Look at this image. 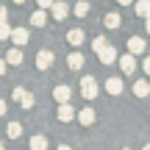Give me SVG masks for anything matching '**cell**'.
Here are the masks:
<instances>
[{"label":"cell","instance_id":"cell-1","mask_svg":"<svg viewBox=\"0 0 150 150\" xmlns=\"http://www.w3.org/2000/svg\"><path fill=\"white\" fill-rule=\"evenodd\" d=\"M97 81L92 78V75H83V78H81V95H83V100H95L97 97Z\"/></svg>","mask_w":150,"mask_h":150},{"label":"cell","instance_id":"cell-2","mask_svg":"<svg viewBox=\"0 0 150 150\" xmlns=\"http://www.w3.org/2000/svg\"><path fill=\"white\" fill-rule=\"evenodd\" d=\"M117 64H120V70H122L125 75H134V72H136V67H139V64H136V56L131 53V50H128L125 56H120Z\"/></svg>","mask_w":150,"mask_h":150},{"label":"cell","instance_id":"cell-3","mask_svg":"<svg viewBox=\"0 0 150 150\" xmlns=\"http://www.w3.org/2000/svg\"><path fill=\"white\" fill-rule=\"evenodd\" d=\"M97 59H100V64H106V67H108V64H117V59H120V56H117V50H114L111 45L106 42L100 50H97Z\"/></svg>","mask_w":150,"mask_h":150},{"label":"cell","instance_id":"cell-4","mask_svg":"<svg viewBox=\"0 0 150 150\" xmlns=\"http://www.w3.org/2000/svg\"><path fill=\"white\" fill-rule=\"evenodd\" d=\"M56 117H59V122H72V120L78 117V111H75L70 103H59V111H56Z\"/></svg>","mask_w":150,"mask_h":150},{"label":"cell","instance_id":"cell-5","mask_svg":"<svg viewBox=\"0 0 150 150\" xmlns=\"http://www.w3.org/2000/svg\"><path fill=\"white\" fill-rule=\"evenodd\" d=\"M67 14H70V6H67L64 0H56V3L50 6V17H53V20H64Z\"/></svg>","mask_w":150,"mask_h":150},{"label":"cell","instance_id":"cell-6","mask_svg":"<svg viewBox=\"0 0 150 150\" xmlns=\"http://www.w3.org/2000/svg\"><path fill=\"white\" fill-rule=\"evenodd\" d=\"M36 67L39 70H50L53 67V50H39L36 53Z\"/></svg>","mask_w":150,"mask_h":150},{"label":"cell","instance_id":"cell-7","mask_svg":"<svg viewBox=\"0 0 150 150\" xmlns=\"http://www.w3.org/2000/svg\"><path fill=\"white\" fill-rule=\"evenodd\" d=\"M53 97H56V103H70V97H72V89L67 83H59L53 89Z\"/></svg>","mask_w":150,"mask_h":150},{"label":"cell","instance_id":"cell-8","mask_svg":"<svg viewBox=\"0 0 150 150\" xmlns=\"http://www.w3.org/2000/svg\"><path fill=\"white\" fill-rule=\"evenodd\" d=\"M75 120H78V122L81 125H83V128H89V125H95V108H81V111H78V117H75Z\"/></svg>","mask_w":150,"mask_h":150},{"label":"cell","instance_id":"cell-9","mask_svg":"<svg viewBox=\"0 0 150 150\" xmlns=\"http://www.w3.org/2000/svg\"><path fill=\"white\" fill-rule=\"evenodd\" d=\"M145 47H147V42H145V39H142V36H131V39H128V50H131V53H134V56L145 53Z\"/></svg>","mask_w":150,"mask_h":150},{"label":"cell","instance_id":"cell-10","mask_svg":"<svg viewBox=\"0 0 150 150\" xmlns=\"http://www.w3.org/2000/svg\"><path fill=\"white\" fill-rule=\"evenodd\" d=\"M67 42H70V45H72V47H81V45H83V42H86V33H83V31H81V28H72V31H70V33H67Z\"/></svg>","mask_w":150,"mask_h":150},{"label":"cell","instance_id":"cell-11","mask_svg":"<svg viewBox=\"0 0 150 150\" xmlns=\"http://www.w3.org/2000/svg\"><path fill=\"white\" fill-rule=\"evenodd\" d=\"M11 42H14L17 47L28 45V28H14V31H11Z\"/></svg>","mask_w":150,"mask_h":150},{"label":"cell","instance_id":"cell-12","mask_svg":"<svg viewBox=\"0 0 150 150\" xmlns=\"http://www.w3.org/2000/svg\"><path fill=\"white\" fill-rule=\"evenodd\" d=\"M106 92L108 95H122V78H108L106 81Z\"/></svg>","mask_w":150,"mask_h":150},{"label":"cell","instance_id":"cell-13","mask_svg":"<svg viewBox=\"0 0 150 150\" xmlns=\"http://www.w3.org/2000/svg\"><path fill=\"white\" fill-rule=\"evenodd\" d=\"M103 25L114 31V28H120V25H122V17H120L117 11H111V14H106V17H103Z\"/></svg>","mask_w":150,"mask_h":150},{"label":"cell","instance_id":"cell-14","mask_svg":"<svg viewBox=\"0 0 150 150\" xmlns=\"http://www.w3.org/2000/svg\"><path fill=\"white\" fill-rule=\"evenodd\" d=\"M45 22H47V8H39V11H33V14H31V25L33 28H42Z\"/></svg>","mask_w":150,"mask_h":150},{"label":"cell","instance_id":"cell-15","mask_svg":"<svg viewBox=\"0 0 150 150\" xmlns=\"http://www.w3.org/2000/svg\"><path fill=\"white\" fill-rule=\"evenodd\" d=\"M6 64H11V67H20V64H22V50H20V47L8 50V53H6Z\"/></svg>","mask_w":150,"mask_h":150},{"label":"cell","instance_id":"cell-16","mask_svg":"<svg viewBox=\"0 0 150 150\" xmlns=\"http://www.w3.org/2000/svg\"><path fill=\"white\" fill-rule=\"evenodd\" d=\"M83 61H86V59H83V56L78 53V50L67 56V67H70V70H81V67H83Z\"/></svg>","mask_w":150,"mask_h":150},{"label":"cell","instance_id":"cell-17","mask_svg":"<svg viewBox=\"0 0 150 150\" xmlns=\"http://www.w3.org/2000/svg\"><path fill=\"white\" fill-rule=\"evenodd\" d=\"M6 136H8V139H20L22 136V125L20 122H8L6 125Z\"/></svg>","mask_w":150,"mask_h":150},{"label":"cell","instance_id":"cell-18","mask_svg":"<svg viewBox=\"0 0 150 150\" xmlns=\"http://www.w3.org/2000/svg\"><path fill=\"white\" fill-rule=\"evenodd\" d=\"M134 95L136 97H147L150 95V83H147V81H136V83H134Z\"/></svg>","mask_w":150,"mask_h":150},{"label":"cell","instance_id":"cell-19","mask_svg":"<svg viewBox=\"0 0 150 150\" xmlns=\"http://www.w3.org/2000/svg\"><path fill=\"white\" fill-rule=\"evenodd\" d=\"M136 14L145 20V17H150V0H139L136 3Z\"/></svg>","mask_w":150,"mask_h":150},{"label":"cell","instance_id":"cell-20","mask_svg":"<svg viewBox=\"0 0 150 150\" xmlns=\"http://www.w3.org/2000/svg\"><path fill=\"white\" fill-rule=\"evenodd\" d=\"M31 150H47V139L45 136H31Z\"/></svg>","mask_w":150,"mask_h":150},{"label":"cell","instance_id":"cell-21","mask_svg":"<svg viewBox=\"0 0 150 150\" xmlns=\"http://www.w3.org/2000/svg\"><path fill=\"white\" fill-rule=\"evenodd\" d=\"M33 103H36V97H33V95H31V92H28V89H25V95H22V97H20V106H22V108H33Z\"/></svg>","mask_w":150,"mask_h":150},{"label":"cell","instance_id":"cell-22","mask_svg":"<svg viewBox=\"0 0 150 150\" xmlns=\"http://www.w3.org/2000/svg\"><path fill=\"white\" fill-rule=\"evenodd\" d=\"M86 14H89V3H86V0L75 3V17H86Z\"/></svg>","mask_w":150,"mask_h":150},{"label":"cell","instance_id":"cell-23","mask_svg":"<svg viewBox=\"0 0 150 150\" xmlns=\"http://www.w3.org/2000/svg\"><path fill=\"white\" fill-rule=\"evenodd\" d=\"M11 31H14V28H8V22H0V42L11 39Z\"/></svg>","mask_w":150,"mask_h":150},{"label":"cell","instance_id":"cell-24","mask_svg":"<svg viewBox=\"0 0 150 150\" xmlns=\"http://www.w3.org/2000/svg\"><path fill=\"white\" fill-rule=\"evenodd\" d=\"M103 45H106V39H103V36H95V39H92V50H95V53L103 47Z\"/></svg>","mask_w":150,"mask_h":150},{"label":"cell","instance_id":"cell-25","mask_svg":"<svg viewBox=\"0 0 150 150\" xmlns=\"http://www.w3.org/2000/svg\"><path fill=\"white\" fill-rule=\"evenodd\" d=\"M22 95H25V89H22V86H14V92H11V97H14L17 103H20V97H22Z\"/></svg>","mask_w":150,"mask_h":150},{"label":"cell","instance_id":"cell-26","mask_svg":"<svg viewBox=\"0 0 150 150\" xmlns=\"http://www.w3.org/2000/svg\"><path fill=\"white\" fill-rule=\"evenodd\" d=\"M0 22H8V8L6 6H0Z\"/></svg>","mask_w":150,"mask_h":150},{"label":"cell","instance_id":"cell-27","mask_svg":"<svg viewBox=\"0 0 150 150\" xmlns=\"http://www.w3.org/2000/svg\"><path fill=\"white\" fill-rule=\"evenodd\" d=\"M36 3H39V8H50V6H53L56 0H36Z\"/></svg>","mask_w":150,"mask_h":150},{"label":"cell","instance_id":"cell-28","mask_svg":"<svg viewBox=\"0 0 150 150\" xmlns=\"http://www.w3.org/2000/svg\"><path fill=\"white\" fill-rule=\"evenodd\" d=\"M142 67H145V72L150 75V56H147V59H145V61H142Z\"/></svg>","mask_w":150,"mask_h":150},{"label":"cell","instance_id":"cell-29","mask_svg":"<svg viewBox=\"0 0 150 150\" xmlns=\"http://www.w3.org/2000/svg\"><path fill=\"white\" fill-rule=\"evenodd\" d=\"M3 114H6V100L0 97V117H3Z\"/></svg>","mask_w":150,"mask_h":150},{"label":"cell","instance_id":"cell-30","mask_svg":"<svg viewBox=\"0 0 150 150\" xmlns=\"http://www.w3.org/2000/svg\"><path fill=\"white\" fill-rule=\"evenodd\" d=\"M0 75H6V61L0 59Z\"/></svg>","mask_w":150,"mask_h":150},{"label":"cell","instance_id":"cell-31","mask_svg":"<svg viewBox=\"0 0 150 150\" xmlns=\"http://www.w3.org/2000/svg\"><path fill=\"white\" fill-rule=\"evenodd\" d=\"M117 3H120V6H131L134 0H117Z\"/></svg>","mask_w":150,"mask_h":150},{"label":"cell","instance_id":"cell-32","mask_svg":"<svg viewBox=\"0 0 150 150\" xmlns=\"http://www.w3.org/2000/svg\"><path fill=\"white\" fill-rule=\"evenodd\" d=\"M145 28H147V33H150V17H145Z\"/></svg>","mask_w":150,"mask_h":150},{"label":"cell","instance_id":"cell-33","mask_svg":"<svg viewBox=\"0 0 150 150\" xmlns=\"http://www.w3.org/2000/svg\"><path fill=\"white\" fill-rule=\"evenodd\" d=\"M59 150H72V147L70 145H59Z\"/></svg>","mask_w":150,"mask_h":150},{"label":"cell","instance_id":"cell-34","mask_svg":"<svg viewBox=\"0 0 150 150\" xmlns=\"http://www.w3.org/2000/svg\"><path fill=\"white\" fill-rule=\"evenodd\" d=\"M14 3H17V6H22V3H25V0H14Z\"/></svg>","mask_w":150,"mask_h":150},{"label":"cell","instance_id":"cell-35","mask_svg":"<svg viewBox=\"0 0 150 150\" xmlns=\"http://www.w3.org/2000/svg\"><path fill=\"white\" fill-rule=\"evenodd\" d=\"M142 150H150V142H147V145H145V147H142Z\"/></svg>","mask_w":150,"mask_h":150},{"label":"cell","instance_id":"cell-36","mask_svg":"<svg viewBox=\"0 0 150 150\" xmlns=\"http://www.w3.org/2000/svg\"><path fill=\"white\" fill-rule=\"evenodd\" d=\"M0 150H6V145H3V142H0Z\"/></svg>","mask_w":150,"mask_h":150},{"label":"cell","instance_id":"cell-37","mask_svg":"<svg viewBox=\"0 0 150 150\" xmlns=\"http://www.w3.org/2000/svg\"><path fill=\"white\" fill-rule=\"evenodd\" d=\"M122 150H131V147H122Z\"/></svg>","mask_w":150,"mask_h":150}]
</instances>
